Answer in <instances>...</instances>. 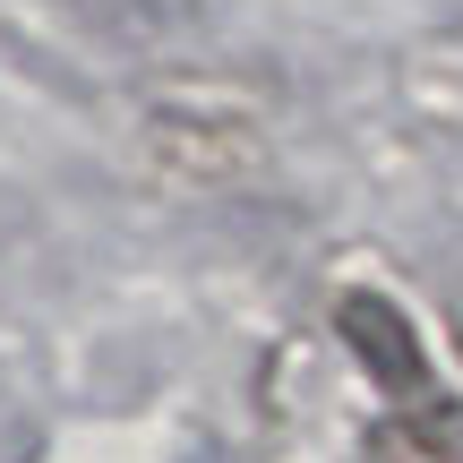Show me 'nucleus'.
<instances>
[{"mask_svg": "<svg viewBox=\"0 0 463 463\" xmlns=\"http://www.w3.org/2000/svg\"><path fill=\"white\" fill-rule=\"evenodd\" d=\"M146 146H155V164L181 172V181H241V172H258V137H249V120L223 112V103H206V112L164 103V112L146 120Z\"/></svg>", "mask_w": 463, "mask_h": 463, "instance_id": "obj_1", "label": "nucleus"}, {"mask_svg": "<svg viewBox=\"0 0 463 463\" xmlns=\"http://www.w3.org/2000/svg\"><path fill=\"white\" fill-rule=\"evenodd\" d=\"M335 326H344L352 361L369 369V386H386L395 403H430V352H420L412 317H403L386 292H344Z\"/></svg>", "mask_w": 463, "mask_h": 463, "instance_id": "obj_2", "label": "nucleus"}, {"mask_svg": "<svg viewBox=\"0 0 463 463\" xmlns=\"http://www.w3.org/2000/svg\"><path fill=\"white\" fill-rule=\"evenodd\" d=\"M361 463H463V403L430 395V403L386 412L378 430L361 438Z\"/></svg>", "mask_w": 463, "mask_h": 463, "instance_id": "obj_3", "label": "nucleus"}]
</instances>
